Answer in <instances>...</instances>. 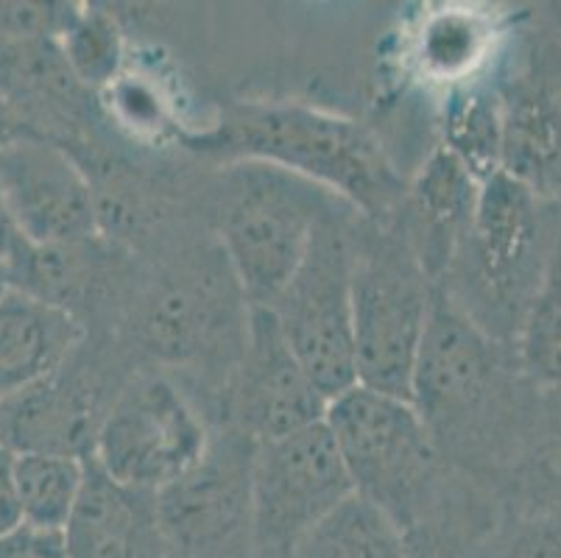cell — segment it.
Segmentation results:
<instances>
[{"label":"cell","mask_w":561,"mask_h":558,"mask_svg":"<svg viewBox=\"0 0 561 558\" xmlns=\"http://www.w3.org/2000/svg\"><path fill=\"white\" fill-rule=\"evenodd\" d=\"M559 235L561 202L494 173L481 184L476 218L447 269L453 285L445 294L489 338L514 350Z\"/></svg>","instance_id":"cell-2"},{"label":"cell","mask_w":561,"mask_h":558,"mask_svg":"<svg viewBox=\"0 0 561 558\" xmlns=\"http://www.w3.org/2000/svg\"><path fill=\"white\" fill-rule=\"evenodd\" d=\"M20 243H23V238H20L18 227H14V218L12 213H9L7 196H3V191H0V263H7V265L12 263Z\"/></svg>","instance_id":"cell-30"},{"label":"cell","mask_w":561,"mask_h":558,"mask_svg":"<svg viewBox=\"0 0 561 558\" xmlns=\"http://www.w3.org/2000/svg\"><path fill=\"white\" fill-rule=\"evenodd\" d=\"M249 301L229 263H185L168 271L140 310V341L165 363H202L221 346L243 350Z\"/></svg>","instance_id":"cell-10"},{"label":"cell","mask_w":561,"mask_h":558,"mask_svg":"<svg viewBox=\"0 0 561 558\" xmlns=\"http://www.w3.org/2000/svg\"><path fill=\"white\" fill-rule=\"evenodd\" d=\"M525 380L537 388H561V235L550 254L537 296L525 314L514 346Z\"/></svg>","instance_id":"cell-25"},{"label":"cell","mask_w":561,"mask_h":558,"mask_svg":"<svg viewBox=\"0 0 561 558\" xmlns=\"http://www.w3.org/2000/svg\"><path fill=\"white\" fill-rule=\"evenodd\" d=\"M257 444L234 428L157 491V511L173 558H227L243 531L252 534V460Z\"/></svg>","instance_id":"cell-9"},{"label":"cell","mask_w":561,"mask_h":558,"mask_svg":"<svg viewBox=\"0 0 561 558\" xmlns=\"http://www.w3.org/2000/svg\"><path fill=\"white\" fill-rule=\"evenodd\" d=\"M350 207L316 182L268 162L238 160L213 193V227L249 305H268L297 274L319 224Z\"/></svg>","instance_id":"cell-3"},{"label":"cell","mask_w":561,"mask_h":558,"mask_svg":"<svg viewBox=\"0 0 561 558\" xmlns=\"http://www.w3.org/2000/svg\"><path fill=\"white\" fill-rule=\"evenodd\" d=\"M0 558H68L65 531L20 522L0 534Z\"/></svg>","instance_id":"cell-28"},{"label":"cell","mask_w":561,"mask_h":558,"mask_svg":"<svg viewBox=\"0 0 561 558\" xmlns=\"http://www.w3.org/2000/svg\"><path fill=\"white\" fill-rule=\"evenodd\" d=\"M12 288V276H9V265L0 263V299H3V294Z\"/></svg>","instance_id":"cell-32"},{"label":"cell","mask_w":561,"mask_h":558,"mask_svg":"<svg viewBox=\"0 0 561 558\" xmlns=\"http://www.w3.org/2000/svg\"><path fill=\"white\" fill-rule=\"evenodd\" d=\"M324 424L358 494L405 531L425 520L436 439L411 399L352 386L330 399Z\"/></svg>","instance_id":"cell-5"},{"label":"cell","mask_w":561,"mask_h":558,"mask_svg":"<svg viewBox=\"0 0 561 558\" xmlns=\"http://www.w3.org/2000/svg\"><path fill=\"white\" fill-rule=\"evenodd\" d=\"M14 480L23 522L65 531L84 486V458L59 453H18Z\"/></svg>","instance_id":"cell-24"},{"label":"cell","mask_w":561,"mask_h":558,"mask_svg":"<svg viewBox=\"0 0 561 558\" xmlns=\"http://www.w3.org/2000/svg\"><path fill=\"white\" fill-rule=\"evenodd\" d=\"M59 48L70 65L76 79L87 90L110 87L124 68V37L115 20L104 12H73L70 9L62 31Z\"/></svg>","instance_id":"cell-26"},{"label":"cell","mask_w":561,"mask_h":558,"mask_svg":"<svg viewBox=\"0 0 561 558\" xmlns=\"http://www.w3.org/2000/svg\"><path fill=\"white\" fill-rule=\"evenodd\" d=\"M494 29L483 14L445 9L425 20L416 37V65L433 81L467 84L492 48Z\"/></svg>","instance_id":"cell-23"},{"label":"cell","mask_w":561,"mask_h":558,"mask_svg":"<svg viewBox=\"0 0 561 558\" xmlns=\"http://www.w3.org/2000/svg\"><path fill=\"white\" fill-rule=\"evenodd\" d=\"M483 547H472L456 528H438L420 520L405 531L402 558H481Z\"/></svg>","instance_id":"cell-27"},{"label":"cell","mask_w":561,"mask_h":558,"mask_svg":"<svg viewBox=\"0 0 561 558\" xmlns=\"http://www.w3.org/2000/svg\"><path fill=\"white\" fill-rule=\"evenodd\" d=\"M445 148L456 153L478 182L500 173L503 95L492 84L453 87L445 104Z\"/></svg>","instance_id":"cell-22"},{"label":"cell","mask_w":561,"mask_h":558,"mask_svg":"<svg viewBox=\"0 0 561 558\" xmlns=\"http://www.w3.org/2000/svg\"><path fill=\"white\" fill-rule=\"evenodd\" d=\"M81 338L84 327L73 314L9 288L0 299V402L59 372Z\"/></svg>","instance_id":"cell-18"},{"label":"cell","mask_w":561,"mask_h":558,"mask_svg":"<svg viewBox=\"0 0 561 558\" xmlns=\"http://www.w3.org/2000/svg\"><path fill=\"white\" fill-rule=\"evenodd\" d=\"M0 191L25 243L101 238V207L90 176L56 140L20 132L0 148Z\"/></svg>","instance_id":"cell-11"},{"label":"cell","mask_w":561,"mask_h":558,"mask_svg":"<svg viewBox=\"0 0 561 558\" xmlns=\"http://www.w3.org/2000/svg\"><path fill=\"white\" fill-rule=\"evenodd\" d=\"M90 90L73 76L56 37H0V101L20 129L54 140L79 126Z\"/></svg>","instance_id":"cell-14"},{"label":"cell","mask_w":561,"mask_h":558,"mask_svg":"<svg viewBox=\"0 0 561 558\" xmlns=\"http://www.w3.org/2000/svg\"><path fill=\"white\" fill-rule=\"evenodd\" d=\"M355 494L328 424L260 442L252 460V545L263 558H288L297 542Z\"/></svg>","instance_id":"cell-7"},{"label":"cell","mask_w":561,"mask_h":558,"mask_svg":"<svg viewBox=\"0 0 561 558\" xmlns=\"http://www.w3.org/2000/svg\"><path fill=\"white\" fill-rule=\"evenodd\" d=\"M171 558H173V556H171Z\"/></svg>","instance_id":"cell-33"},{"label":"cell","mask_w":561,"mask_h":558,"mask_svg":"<svg viewBox=\"0 0 561 558\" xmlns=\"http://www.w3.org/2000/svg\"><path fill=\"white\" fill-rule=\"evenodd\" d=\"M207 428L191 399L165 377H140L110 406L95 433L93 458L112 480L162 491L207 453Z\"/></svg>","instance_id":"cell-8"},{"label":"cell","mask_w":561,"mask_h":558,"mask_svg":"<svg viewBox=\"0 0 561 558\" xmlns=\"http://www.w3.org/2000/svg\"><path fill=\"white\" fill-rule=\"evenodd\" d=\"M500 505L506 520H561V388L539 397L537 424L506 467Z\"/></svg>","instance_id":"cell-19"},{"label":"cell","mask_w":561,"mask_h":558,"mask_svg":"<svg viewBox=\"0 0 561 558\" xmlns=\"http://www.w3.org/2000/svg\"><path fill=\"white\" fill-rule=\"evenodd\" d=\"M402 553L405 528L355 491L316 522L288 558H402Z\"/></svg>","instance_id":"cell-21"},{"label":"cell","mask_w":561,"mask_h":558,"mask_svg":"<svg viewBox=\"0 0 561 558\" xmlns=\"http://www.w3.org/2000/svg\"><path fill=\"white\" fill-rule=\"evenodd\" d=\"M503 146L500 171L525 187L561 202V90L537 70L500 87Z\"/></svg>","instance_id":"cell-17"},{"label":"cell","mask_w":561,"mask_h":558,"mask_svg":"<svg viewBox=\"0 0 561 558\" xmlns=\"http://www.w3.org/2000/svg\"><path fill=\"white\" fill-rule=\"evenodd\" d=\"M210 151L234 162H268L335 193L369 218H386L405 202V182L380 143L360 123L290 101H254L227 112L204 137Z\"/></svg>","instance_id":"cell-1"},{"label":"cell","mask_w":561,"mask_h":558,"mask_svg":"<svg viewBox=\"0 0 561 558\" xmlns=\"http://www.w3.org/2000/svg\"><path fill=\"white\" fill-rule=\"evenodd\" d=\"M20 132H23V129H20V123L14 121V115L9 112V106L0 101V148L7 146L9 140H14Z\"/></svg>","instance_id":"cell-31"},{"label":"cell","mask_w":561,"mask_h":558,"mask_svg":"<svg viewBox=\"0 0 561 558\" xmlns=\"http://www.w3.org/2000/svg\"><path fill=\"white\" fill-rule=\"evenodd\" d=\"M350 213L335 209L319 224L297 274L265 305L277 316L297 361L328 399L358 386L352 338L355 232Z\"/></svg>","instance_id":"cell-6"},{"label":"cell","mask_w":561,"mask_h":558,"mask_svg":"<svg viewBox=\"0 0 561 558\" xmlns=\"http://www.w3.org/2000/svg\"><path fill=\"white\" fill-rule=\"evenodd\" d=\"M70 363V361H68ZM59 372L0 402V444L18 453H93L101 417L93 391L79 375Z\"/></svg>","instance_id":"cell-16"},{"label":"cell","mask_w":561,"mask_h":558,"mask_svg":"<svg viewBox=\"0 0 561 558\" xmlns=\"http://www.w3.org/2000/svg\"><path fill=\"white\" fill-rule=\"evenodd\" d=\"M23 522L18 480H14V453L0 444V534Z\"/></svg>","instance_id":"cell-29"},{"label":"cell","mask_w":561,"mask_h":558,"mask_svg":"<svg viewBox=\"0 0 561 558\" xmlns=\"http://www.w3.org/2000/svg\"><path fill=\"white\" fill-rule=\"evenodd\" d=\"M478 196L481 182L445 146H438L427 157L405 191L402 207L408 218L402 224V235L436 285L438 276L450 269L456 249L476 218Z\"/></svg>","instance_id":"cell-15"},{"label":"cell","mask_w":561,"mask_h":558,"mask_svg":"<svg viewBox=\"0 0 561 558\" xmlns=\"http://www.w3.org/2000/svg\"><path fill=\"white\" fill-rule=\"evenodd\" d=\"M68 558H171L157 491L112 480L84 455V486L65 525Z\"/></svg>","instance_id":"cell-13"},{"label":"cell","mask_w":561,"mask_h":558,"mask_svg":"<svg viewBox=\"0 0 561 558\" xmlns=\"http://www.w3.org/2000/svg\"><path fill=\"white\" fill-rule=\"evenodd\" d=\"M101 238L81 243H20L9 263L12 288L25 291L79 319V307L101 283Z\"/></svg>","instance_id":"cell-20"},{"label":"cell","mask_w":561,"mask_h":558,"mask_svg":"<svg viewBox=\"0 0 561 558\" xmlns=\"http://www.w3.org/2000/svg\"><path fill=\"white\" fill-rule=\"evenodd\" d=\"M433 288L405 235L380 227L364 238L355 235L352 338L358 386L411 399Z\"/></svg>","instance_id":"cell-4"},{"label":"cell","mask_w":561,"mask_h":558,"mask_svg":"<svg viewBox=\"0 0 561 558\" xmlns=\"http://www.w3.org/2000/svg\"><path fill=\"white\" fill-rule=\"evenodd\" d=\"M330 399L316 388L279 330L272 307L249 305L243 350L234 363L232 419L254 444L324 422Z\"/></svg>","instance_id":"cell-12"}]
</instances>
